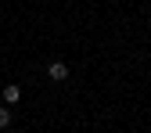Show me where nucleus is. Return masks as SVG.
Returning <instances> with one entry per match:
<instances>
[{
  "instance_id": "3",
  "label": "nucleus",
  "mask_w": 151,
  "mask_h": 133,
  "mask_svg": "<svg viewBox=\"0 0 151 133\" xmlns=\"http://www.w3.org/2000/svg\"><path fill=\"white\" fill-rule=\"evenodd\" d=\"M11 126V108L4 104V108H0V129H7Z\"/></svg>"
},
{
  "instance_id": "1",
  "label": "nucleus",
  "mask_w": 151,
  "mask_h": 133,
  "mask_svg": "<svg viewBox=\"0 0 151 133\" xmlns=\"http://www.w3.org/2000/svg\"><path fill=\"white\" fill-rule=\"evenodd\" d=\"M0 101H4L7 108H14L18 101H22V90H18V83H7V86H4V93H0Z\"/></svg>"
},
{
  "instance_id": "2",
  "label": "nucleus",
  "mask_w": 151,
  "mask_h": 133,
  "mask_svg": "<svg viewBox=\"0 0 151 133\" xmlns=\"http://www.w3.org/2000/svg\"><path fill=\"white\" fill-rule=\"evenodd\" d=\"M47 75H50L54 83H65V79H68V65H65V61H50V65H47Z\"/></svg>"
}]
</instances>
